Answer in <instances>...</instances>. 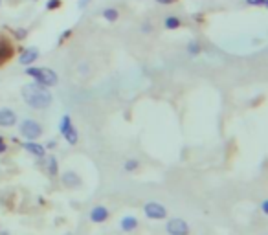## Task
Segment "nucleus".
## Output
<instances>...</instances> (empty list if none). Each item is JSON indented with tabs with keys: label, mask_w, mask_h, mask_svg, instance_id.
<instances>
[{
	"label": "nucleus",
	"mask_w": 268,
	"mask_h": 235,
	"mask_svg": "<svg viewBox=\"0 0 268 235\" xmlns=\"http://www.w3.org/2000/svg\"><path fill=\"white\" fill-rule=\"evenodd\" d=\"M22 100L26 101L28 107H32L35 110H44L48 109L53 101V96L48 90V86H44L41 83H30L22 86Z\"/></svg>",
	"instance_id": "nucleus-1"
},
{
	"label": "nucleus",
	"mask_w": 268,
	"mask_h": 235,
	"mask_svg": "<svg viewBox=\"0 0 268 235\" xmlns=\"http://www.w3.org/2000/svg\"><path fill=\"white\" fill-rule=\"evenodd\" d=\"M26 76H30L35 83H41L44 86H55L59 83V76L46 67H26Z\"/></svg>",
	"instance_id": "nucleus-2"
},
{
	"label": "nucleus",
	"mask_w": 268,
	"mask_h": 235,
	"mask_svg": "<svg viewBox=\"0 0 268 235\" xmlns=\"http://www.w3.org/2000/svg\"><path fill=\"white\" fill-rule=\"evenodd\" d=\"M59 131H61V134L65 136V140H67L70 145H76L77 140H79V136H77V129L72 125V118L65 114V116L61 118V121H59Z\"/></svg>",
	"instance_id": "nucleus-3"
},
{
	"label": "nucleus",
	"mask_w": 268,
	"mask_h": 235,
	"mask_svg": "<svg viewBox=\"0 0 268 235\" xmlns=\"http://www.w3.org/2000/svg\"><path fill=\"white\" fill-rule=\"evenodd\" d=\"M20 134L24 136L26 140H37L42 136V125L35 119H24L20 123Z\"/></svg>",
	"instance_id": "nucleus-4"
},
{
	"label": "nucleus",
	"mask_w": 268,
	"mask_h": 235,
	"mask_svg": "<svg viewBox=\"0 0 268 235\" xmlns=\"http://www.w3.org/2000/svg\"><path fill=\"white\" fill-rule=\"evenodd\" d=\"M143 213H145V217L151 218V220H164V218L168 217L166 206L160 204V202H147L143 206Z\"/></svg>",
	"instance_id": "nucleus-5"
},
{
	"label": "nucleus",
	"mask_w": 268,
	"mask_h": 235,
	"mask_svg": "<svg viewBox=\"0 0 268 235\" xmlns=\"http://www.w3.org/2000/svg\"><path fill=\"white\" fill-rule=\"evenodd\" d=\"M166 230L169 235H189V224L184 218H169L166 222Z\"/></svg>",
	"instance_id": "nucleus-6"
},
{
	"label": "nucleus",
	"mask_w": 268,
	"mask_h": 235,
	"mask_svg": "<svg viewBox=\"0 0 268 235\" xmlns=\"http://www.w3.org/2000/svg\"><path fill=\"white\" fill-rule=\"evenodd\" d=\"M41 55V51L37 46H28V48H22L20 51V55H18V65H22V67H32L35 61L39 59Z\"/></svg>",
	"instance_id": "nucleus-7"
},
{
	"label": "nucleus",
	"mask_w": 268,
	"mask_h": 235,
	"mask_svg": "<svg viewBox=\"0 0 268 235\" xmlns=\"http://www.w3.org/2000/svg\"><path fill=\"white\" fill-rule=\"evenodd\" d=\"M13 53H15L13 44H11L4 35H0V67L6 65L9 59L13 57Z\"/></svg>",
	"instance_id": "nucleus-8"
},
{
	"label": "nucleus",
	"mask_w": 268,
	"mask_h": 235,
	"mask_svg": "<svg viewBox=\"0 0 268 235\" xmlns=\"http://www.w3.org/2000/svg\"><path fill=\"white\" fill-rule=\"evenodd\" d=\"M17 123V114L11 109H0V127H13Z\"/></svg>",
	"instance_id": "nucleus-9"
},
{
	"label": "nucleus",
	"mask_w": 268,
	"mask_h": 235,
	"mask_svg": "<svg viewBox=\"0 0 268 235\" xmlns=\"http://www.w3.org/2000/svg\"><path fill=\"white\" fill-rule=\"evenodd\" d=\"M22 147H24L28 152L35 154V156H44V154H46V147L41 145V143H37L35 140H26V142L22 143Z\"/></svg>",
	"instance_id": "nucleus-10"
},
{
	"label": "nucleus",
	"mask_w": 268,
	"mask_h": 235,
	"mask_svg": "<svg viewBox=\"0 0 268 235\" xmlns=\"http://www.w3.org/2000/svg\"><path fill=\"white\" fill-rule=\"evenodd\" d=\"M109 218V210L105 206H94L92 211H90V220L92 222H105Z\"/></svg>",
	"instance_id": "nucleus-11"
},
{
	"label": "nucleus",
	"mask_w": 268,
	"mask_h": 235,
	"mask_svg": "<svg viewBox=\"0 0 268 235\" xmlns=\"http://www.w3.org/2000/svg\"><path fill=\"white\" fill-rule=\"evenodd\" d=\"M61 182L67 185V187H76V185L81 184V178L74 171H67V173L61 175Z\"/></svg>",
	"instance_id": "nucleus-12"
},
{
	"label": "nucleus",
	"mask_w": 268,
	"mask_h": 235,
	"mask_svg": "<svg viewBox=\"0 0 268 235\" xmlns=\"http://www.w3.org/2000/svg\"><path fill=\"white\" fill-rule=\"evenodd\" d=\"M185 51L191 55V57H199L202 51H204V44L201 41H197V39H193L185 44Z\"/></svg>",
	"instance_id": "nucleus-13"
},
{
	"label": "nucleus",
	"mask_w": 268,
	"mask_h": 235,
	"mask_svg": "<svg viewBox=\"0 0 268 235\" xmlns=\"http://www.w3.org/2000/svg\"><path fill=\"white\" fill-rule=\"evenodd\" d=\"M119 228L123 232H134L138 228V218L133 217V215H125V217L119 220Z\"/></svg>",
	"instance_id": "nucleus-14"
},
{
	"label": "nucleus",
	"mask_w": 268,
	"mask_h": 235,
	"mask_svg": "<svg viewBox=\"0 0 268 235\" xmlns=\"http://www.w3.org/2000/svg\"><path fill=\"white\" fill-rule=\"evenodd\" d=\"M182 18L178 17V15H166L164 17V28L166 30H178V28H182Z\"/></svg>",
	"instance_id": "nucleus-15"
},
{
	"label": "nucleus",
	"mask_w": 268,
	"mask_h": 235,
	"mask_svg": "<svg viewBox=\"0 0 268 235\" xmlns=\"http://www.w3.org/2000/svg\"><path fill=\"white\" fill-rule=\"evenodd\" d=\"M101 15L105 20H109V22H116L117 18H119V11L116 8H105L101 11Z\"/></svg>",
	"instance_id": "nucleus-16"
},
{
	"label": "nucleus",
	"mask_w": 268,
	"mask_h": 235,
	"mask_svg": "<svg viewBox=\"0 0 268 235\" xmlns=\"http://www.w3.org/2000/svg\"><path fill=\"white\" fill-rule=\"evenodd\" d=\"M44 166H46V169H48V175L50 176L57 175V158H55V156H48Z\"/></svg>",
	"instance_id": "nucleus-17"
},
{
	"label": "nucleus",
	"mask_w": 268,
	"mask_h": 235,
	"mask_svg": "<svg viewBox=\"0 0 268 235\" xmlns=\"http://www.w3.org/2000/svg\"><path fill=\"white\" fill-rule=\"evenodd\" d=\"M138 168H140V162H138L136 158H129V160H125V164H123V169L129 171V173L136 171Z\"/></svg>",
	"instance_id": "nucleus-18"
},
{
	"label": "nucleus",
	"mask_w": 268,
	"mask_h": 235,
	"mask_svg": "<svg viewBox=\"0 0 268 235\" xmlns=\"http://www.w3.org/2000/svg\"><path fill=\"white\" fill-rule=\"evenodd\" d=\"M13 35H15L17 41H22V39L28 37V30L26 28H17V30H13Z\"/></svg>",
	"instance_id": "nucleus-19"
},
{
	"label": "nucleus",
	"mask_w": 268,
	"mask_h": 235,
	"mask_svg": "<svg viewBox=\"0 0 268 235\" xmlns=\"http://www.w3.org/2000/svg\"><path fill=\"white\" fill-rule=\"evenodd\" d=\"M61 6H63L61 0H48V2H46V9H48V11H55V9H59Z\"/></svg>",
	"instance_id": "nucleus-20"
},
{
	"label": "nucleus",
	"mask_w": 268,
	"mask_h": 235,
	"mask_svg": "<svg viewBox=\"0 0 268 235\" xmlns=\"http://www.w3.org/2000/svg\"><path fill=\"white\" fill-rule=\"evenodd\" d=\"M244 4L250 8H265V0H244Z\"/></svg>",
	"instance_id": "nucleus-21"
},
{
	"label": "nucleus",
	"mask_w": 268,
	"mask_h": 235,
	"mask_svg": "<svg viewBox=\"0 0 268 235\" xmlns=\"http://www.w3.org/2000/svg\"><path fill=\"white\" fill-rule=\"evenodd\" d=\"M140 30H142V34H145V35L151 34V32H152V24L149 22V20H145V22L142 24V28H140Z\"/></svg>",
	"instance_id": "nucleus-22"
},
{
	"label": "nucleus",
	"mask_w": 268,
	"mask_h": 235,
	"mask_svg": "<svg viewBox=\"0 0 268 235\" xmlns=\"http://www.w3.org/2000/svg\"><path fill=\"white\" fill-rule=\"evenodd\" d=\"M156 4H160V6H171V4H175V2H178V0H154Z\"/></svg>",
	"instance_id": "nucleus-23"
},
{
	"label": "nucleus",
	"mask_w": 268,
	"mask_h": 235,
	"mask_svg": "<svg viewBox=\"0 0 268 235\" xmlns=\"http://www.w3.org/2000/svg\"><path fill=\"white\" fill-rule=\"evenodd\" d=\"M90 2H92V0H77V8L84 9L86 6H88V4H90Z\"/></svg>",
	"instance_id": "nucleus-24"
},
{
	"label": "nucleus",
	"mask_w": 268,
	"mask_h": 235,
	"mask_svg": "<svg viewBox=\"0 0 268 235\" xmlns=\"http://www.w3.org/2000/svg\"><path fill=\"white\" fill-rule=\"evenodd\" d=\"M259 208H261V211H263L265 215H268V199H267V201H263V202H261V206H259Z\"/></svg>",
	"instance_id": "nucleus-25"
},
{
	"label": "nucleus",
	"mask_w": 268,
	"mask_h": 235,
	"mask_svg": "<svg viewBox=\"0 0 268 235\" xmlns=\"http://www.w3.org/2000/svg\"><path fill=\"white\" fill-rule=\"evenodd\" d=\"M72 35V30H67V32H63V35L59 37V42H65V39H68Z\"/></svg>",
	"instance_id": "nucleus-26"
},
{
	"label": "nucleus",
	"mask_w": 268,
	"mask_h": 235,
	"mask_svg": "<svg viewBox=\"0 0 268 235\" xmlns=\"http://www.w3.org/2000/svg\"><path fill=\"white\" fill-rule=\"evenodd\" d=\"M6 149H8V147H6V140L0 136V154H2V152H6Z\"/></svg>",
	"instance_id": "nucleus-27"
},
{
	"label": "nucleus",
	"mask_w": 268,
	"mask_h": 235,
	"mask_svg": "<svg viewBox=\"0 0 268 235\" xmlns=\"http://www.w3.org/2000/svg\"><path fill=\"white\" fill-rule=\"evenodd\" d=\"M44 147H46V149H53V147H55V142L51 140V142H48V145H44Z\"/></svg>",
	"instance_id": "nucleus-28"
},
{
	"label": "nucleus",
	"mask_w": 268,
	"mask_h": 235,
	"mask_svg": "<svg viewBox=\"0 0 268 235\" xmlns=\"http://www.w3.org/2000/svg\"><path fill=\"white\" fill-rule=\"evenodd\" d=\"M265 8L268 9V0H265Z\"/></svg>",
	"instance_id": "nucleus-29"
},
{
	"label": "nucleus",
	"mask_w": 268,
	"mask_h": 235,
	"mask_svg": "<svg viewBox=\"0 0 268 235\" xmlns=\"http://www.w3.org/2000/svg\"><path fill=\"white\" fill-rule=\"evenodd\" d=\"M0 6H2V0H0Z\"/></svg>",
	"instance_id": "nucleus-30"
}]
</instances>
